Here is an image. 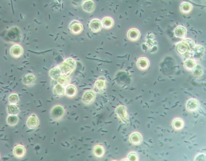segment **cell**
<instances>
[{
    "mask_svg": "<svg viewBox=\"0 0 206 161\" xmlns=\"http://www.w3.org/2000/svg\"><path fill=\"white\" fill-rule=\"evenodd\" d=\"M95 86L99 92H102L103 91V89L106 87V83L103 80H99L95 83Z\"/></svg>",
    "mask_w": 206,
    "mask_h": 161,
    "instance_id": "obj_25",
    "label": "cell"
},
{
    "mask_svg": "<svg viewBox=\"0 0 206 161\" xmlns=\"http://www.w3.org/2000/svg\"><path fill=\"white\" fill-rule=\"evenodd\" d=\"M140 35L139 30L135 28L130 30L127 34L128 39L132 41H136L139 40Z\"/></svg>",
    "mask_w": 206,
    "mask_h": 161,
    "instance_id": "obj_6",
    "label": "cell"
},
{
    "mask_svg": "<svg viewBox=\"0 0 206 161\" xmlns=\"http://www.w3.org/2000/svg\"><path fill=\"white\" fill-rule=\"evenodd\" d=\"M128 159L131 161H137L138 159V157L136 153H130L128 157Z\"/></svg>",
    "mask_w": 206,
    "mask_h": 161,
    "instance_id": "obj_28",
    "label": "cell"
},
{
    "mask_svg": "<svg viewBox=\"0 0 206 161\" xmlns=\"http://www.w3.org/2000/svg\"><path fill=\"white\" fill-rule=\"evenodd\" d=\"M176 49L178 53L181 55H184L189 51V46L187 43L182 42L178 44Z\"/></svg>",
    "mask_w": 206,
    "mask_h": 161,
    "instance_id": "obj_12",
    "label": "cell"
},
{
    "mask_svg": "<svg viewBox=\"0 0 206 161\" xmlns=\"http://www.w3.org/2000/svg\"><path fill=\"white\" fill-rule=\"evenodd\" d=\"M39 124V121L35 115H32L27 120V126L30 129H34L38 127Z\"/></svg>",
    "mask_w": 206,
    "mask_h": 161,
    "instance_id": "obj_4",
    "label": "cell"
},
{
    "mask_svg": "<svg viewBox=\"0 0 206 161\" xmlns=\"http://www.w3.org/2000/svg\"><path fill=\"white\" fill-rule=\"evenodd\" d=\"M77 89L75 86L73 85L68 86L65 89V94L69 98H73L76 95Z\"/></svg>",
    "mask_w": 206,
    "mask_h": 161,
    "instance_id": "obj_9",
    "label": "cell"
},
{
    "mask_svg": "<svg viewBox=\"0 0 206 161\" xmlns=\"http://www.w3.org/2000/svg\"><path fill=\"white\" fill-rule=\"evenodd\" d=\"M19 119L16 115H10L7 119V122L11 126H14L17 124Z\"/></svg>",
    "mask_w": 206,
    "mask_h": 161,
    "instance_id": "obj_22",
    "label": "cell"
},
{
    "mask_svg": "<svg viewBox=\"0 0 206 161\" xmlns=\"http://www.w3.org/2000/svg\"><path fill=\"white\" fill-rule=\"evenodd\" d=\"M36 81L35 76L31 74L27 75L23 79V83L28 87L34 85L36 83Z\"/></svg>",
    "mask_w": 206,
    "mask_h": 161,
    "instance_id": "obj_11",
    "label": "cell"
},
{
    "mask_svg": "<svg viewBox=\"0 0 206 161\" xmlns=\"http://www.w3.org/2000/svg\"><path fill=\"white\" fill-rule=\"evenodd\" d=\"M53 92L55 95L58 96H61L65 94V88L63 86L60 84H57L54 87Z\"/></svg>",
    "mask_w": 206,
    "mask_h": 161,
    "instance_id": "obj_16",
    "label": "cell"
},
{
    "mask_svg": "<svg viewBox=\"0 0 206 161\" xmlns=\"http://www.w3.org/2000/svg\"><path fill=\"white\" fill-rule=\"evenodd\" d=\"M102 25L103 27L106 29L111 28L114 25V20L110 17H106L104 18L102 21Z\"/></svg>",
    "mask_w": 206,
    "mask_h": 161,
    "instance_id": "obj_17",
    "label": "cell"
},
{
    "mask_svg": "<svg viewBox=\"0 0 206 161\" xmlns=\"http://www.w3.org/2000/svg\"><path fill=\"white\" fill-rule=\"evenodd\" d=\"M187 34L186 28L183 26H178L175 30V34L177 37L180 38H184Z\"/></svg>",
    "mask_w": 206,
    "mask_h": 161,
    "instance_id": "obj_10",
    "label": "cell"
},
{
    "mask_svg": "<svg viewBox=\"0 0 206 161\" xmlns=\"http://www.w3.org/2000/svg\"><path fill=\"white\" fill-rule=\"evenodd\" d=\"M94 7L93 2L90 0L85 1L82 5L83 9L88 13L92 12L94 9Z\"/></svg>",
    "mask_w": 206,
    "mask_h": 161,
    "instance_id": "obj_15",
    "label": "cell"
},
{
    "mask_svg": "<svg viewBox=\"0 0 206 161\" xmlns=\"http://www.w3.org/2000/svg\"><path fill=\"white\" fill-rule=\"evenodd\" d=\"M9 99L11 104H15L17 103L19 101L18 96L17 94H12L9 96Z\"/></svg>",
    "mask_w": 206,
    "mask_h": 161,
    "instance_id": "obj_27",
    "label": "cell"
},
{
    "mask_svg": "<svg viewBox=\"0 0 206 161\" xmlns=\"http://www.w3.org/2000/svg\"><path fill=\"white\" fill-rule=\"evenodd\" d=\"M13 153L16 158L21 159L26 155V148L23 146L18 145L14 149Z\"/></svg>",
    "mask_w": 206,
    "mask_h": 161,
    "instance_id": "obj_5",
    "label": "cell"
},
{
    "mask_svg": "<svg viewBox=\"0 0 206 161\" xmlns=\"http://www.w3.org/2000/svg\"><path fill=\"white\" fill-rule=\"evenodd\" d=\"M75 23H73L70 26V30L74 34H78L82 31L83 27L79 23L76 22Z\"/></svg>",
    "mask_w": 206,
    "mask_h": 161,
    "instance_id": "obj_20",
    "label": "cell"
},
{
    "mask_svg": "<svg viewBox=\"0 0 206 161\" xmlns=\"http://www.w3.org/2000/svg\"><path fill=\"white\" fill-rule=\"evenodd\" d=\"M95 93L93 91H86L83 95L82 101L85 104H90L95 99Z\"/></svg>",
    "mask_w": 206,
    "mask_h": 161,
    "instance_id": "obj_2",
    "label": "cell"
},
{
    "mask_svg": "<svg viewBox=\"0 0 206 161\" xmlns=\"http://www.w3.org/2000/svg\"><path fill=\"white\" fill-rule=\"evenodd\" d=\"M138 67L140 70H145L148 68L149 66V62L147 58L143 57L140 58L137 62Z\"/></svg>",
    "mask_w": 206,
    "mask_h": 161,
    "instance_id": "obj_8",
    "label": "cell"
},
{
    "mask_svg": "<svg viewBox=\"0 0 206 161\" xmlns=\"http://www.w3.org/2000/svg\"><path fill=\"white\" fill-rule=\"evenodd\" d=\"M19 108L16 105L12 104L7 108V112L9 115H17L19 112Z\"/></svg>",
    "mask_w": 206,
    "mask_h": 161,
    "instance_id": "obj_24",
    "label": "cell"
},
{
    "mask_svg": "<svg viewBox=\"0 0 206 161\" xmlns=\"http://www.w3.org/2000/svg\"><path fill=\"white\" fill-rule=\"evenodd\" d=\"M61 71L60 69L55 68L50 72V75L52 79L58 80L60 76Z\"/></svg>",
    "mask_w": 206,
    "mask_h": 161,
    "instance_id": "obj_23",
    "label": "cell"
},
{
    "mask_svg": "<svg viewBox=\"0 0 206 161\" xmlns=\"http://www.w3.org/2000/svg\"><path fill=\"white\" fill-rule=\"evenodd\" d=\"M90 28L93 32H98L101 30L102 24L99 19H94L91 21Z\"/></svg>",
    "mask_w": 206,
    "mask_h": 161,
    "instance_id": "obj_7",
    "label": "cell"
},
{
    "mask_svg": "<svg viewBox=\"0 0 206 161\" xmlns=\"http://www.w3.org/2000/svg\"><path fill=\"white\" fill-rule=\"evenodd\" d=\"M173 126L175 130H181L183 128L184 122L180 118L175 119L173 122Z\"/></svg>",
    "mask_w": 206,
    "mask_h": 161,
    "instance_id": "obj_21",
    "label": "cell"
},
{
    "mask_svg": "<svg viewBox=\"0 0 206 161\" xmlns=\"http://www.w3.org/2000/svg\"><path fill=\"white\" fill-rule=\"evenodd\" d=\"M193 6L189 3L184 2L180 6L181 12L184 13H189L191 12Z\"/></svg>",
    "mask_w": 206,
    "mask_h": 161,
    "instance_id": "obj_18",
    "label": "cell"
},
{
    "mask_svg": "<svg viewBox=\"0 0 206 161\" xmlns=\"http://www.w3.org/2000/svg\"><path fill=\"white\" fill-rule=\"evenodd\" d=\"M130 141L135 145H139L142 142V136L139 133H133L130 137Z\"/></svg>",
    "mask_w": 206,
    "mask_h": 161,
    "instance_id": "obj_13",
    "label": "cell"
},
{
    "mask_svg": "<svg viewBox=\"0 0 206 161\" xmlns=\"http://www.w3.org/2000/svg\"><path fill=\"white\" fill-rule=\"evenodd\" d=\"M58 80V83L62 86L67 85L70 82L69 78L65 75L60 76Z\"/></svg>",
    "mask_w": 206,
    "mask_h": 161,
    "instance_id": "obj_26",
    "label": "cell"
},
{
    "mask_svg": "<svg viewBox=\"0 0 206 161\" xmlns=\"http://www.w3.org/2000/svg\"><path fill=\"white\" fill-rule=\"evenodd\" d=\"M65 111L63 107L57 105L52 108L51 111V117L55 120H59L64 115Z\"/></svg>",
    "mask_w": 206,
    "mask_h": 161,
    "instance_id": "obj_1",
    "label": "cell"
},
{
    "mask_svg": "<svg viewBox=\"0 0 206 161\" xmlns=\"http://www.w3.org/2000/svg\"><path fill=\"white\" fill-rule=\"evenodd\" d=\"M93 153L97 157H102L104 154L105 150L102 146L97 145L94 148Z\"/></svg>",
    "mask_w": 206,
    "mask_h": 161,
    "instance_id": "obj_19",
    "label": "cell"
},
{
    "mask_svg": "<svg viewBox=\"0 0 206 161\" xmlns=\"http://www.w3.org/2000/svg\"><path fill=\"white\" fill-rule=\"evenodd\" d=\"M199 107L198 101L195 99H191L188 101L186 104V108L188 110L191 112H195Z\"/></svg>",
    "mask_w": 206,
    "mask_h": 161,
    "instance_id": "obj_3",
    "label": "cell"
},
{
    "mask_svg": "<svg viewBox=\"0 0 206 161\" xmlns=\"http://www.w3.org/2000/svg\"><path fill=\"white\" fill-rule=\"evenodd\" d=\"M197 63L193 59H189L185 61L184 63V67L186 70L189 71H193L195 68Z\"/></svg>",
    "mask_w": 206,
    "mask_h": 161,
    "instance_id": "obj_14",
    "label": "cell"
}]
</instances>
